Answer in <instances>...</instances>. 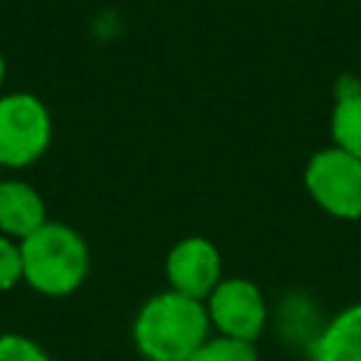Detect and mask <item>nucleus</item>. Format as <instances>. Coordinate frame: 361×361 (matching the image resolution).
<instances>
[{
    "label": "nucleus",
    "mask_w": 361,
    "mask_h": 361,
    "mask_svg": "<svg viewBox=\"0 0 361 361\" xmlns=\"http://www.w3.org/2000/svg\"><path fill=\"white\" fill-rule=\"evenodd\" d=\"M209 336L206 305L169 288L152 293L133 319V344L147 361H186Z\"/></svg>",
    "instance_id": "obj_1"
},
{
    "label": "nucleus",
    "mask_w": 361,
    "mask_h": 361,
    "mask_svg": "<svg viewBox=\"0 0 361 361\" xmlns=\"http://www.w3.org/2000/svg\"><path fill=\"white\" fill-rule=\"evenodd\" d=\"M23 282L39 296H71L90 274L87 240L68 223L48 220L20 240Z\"/></svg>",
    "instance_id": "obj_2"
},
{
    "label": "nucleus",
    "mask_w": 361,
    "mask_h": 361,
    "mask_svg": "<svg viewBox=\"0 0 361 361\" xmlns=\"http://www.w3.org/2000/svg\"><path fill=\"white\" fill-rule=\"evenodd\" d=\"M54 138L48 104L28 93H0V169H25L37 164Z\"/></svg>",
    "instance_id": "obj_3"
},
{
    "label": "nucleus",
    "mask_w": 361,
    "mask_h": 361,
    "mask_svg": "<svg viewBox=\"0 0 361 361\" xmlns=\"http://www.w3.org/2000/svg\"><path fill=\"white\" fill-rule=\"evenodd\" d=\"M302 180L322 212L338 220H361V158L324 147L307 158Z\"/></svg>",
    "instance_id": "obj_4"
},
{
    "label": "nucleus",
    "mask_w": 361,
    "mask_h": 361,
    "mask_svg": "<svg viewBox=\"0 0 361 361\" xmlns=\"http://www.w3.org/2000/svg\"><path fill=\"white\" fill-rule=\"evenodd\" d=\"M203 305L209 313V324L217 336L254 344L268 327V299L262 288L248 276H223Z\"/></svg>",
    "instance_id": "obj_5"
},
{
    "label": "nucleus",
    "mask_w": 361,
    "mask_h": 361,
    "mask_svg": "<svg viewBox=\"0 0 361 361\" xmlns=\"http://www.w3.org/2000/svg\"><path fill=\"white\" fill-rule=\"evenodd\" d=\"M164 274H166L169 290H178L197 302H206V296L226 276L223 254L209 237L189 234V237H180L169 248V254L164 259Z\"/></svg>",
    "instance_id": "obj_6"
},
{
    "label": "nucleus",
    "mask_w": 361,
    "mask_h": 361,
    "mask_svg": "<svg viewBox=\"0 0 361 361\" xmlns=\"http://www.w3.org/2000/svg\"><path fill=\"white\" fill-rule=\"evenodd\" d=\"M48 220L45 197L34 183L23 178H0V234L20 243Z\"/></svg>",
    "instance_id": "obj_7"
},
{
    "label": "nucleus",
    "mask_w": 361,
    "mask_h": 361,
    "mask_svg": "<svg viewBox=\"0 0 361 361\" xmlns=\"http://www.w3.org/2000/svg\"><path fill=\"white\" fill-rule=\"evenodd\" d=\"M307 350L310 361H361V302L327 319Z\"/></svg>",
    "instance_id": "obj_8"
},
{
    "label": "nucleus",
    "mask_w": 361,
    "mask_h": 361,
    "mask_svg": "<svg viewBox=\"0 0 361 361\" xmlns=\"http://www.w3.org/2000/svg\"><path fill=\"white\" fill-rule=\"evenodd\" d=\"M333 147L361 158V85L353 76H341L336 85V102L330 110Z\"/></svg>",
    "instance_id": "obj_9"
},
{
    "label": "nucleus",
    "mask_w": 361,
    "mask_h": 361,
    "mask_svg": "<svg viewBox=\"0 0 361 361\" xmlns=\"http://www.w3.org/2000/svg\"><path fill=\"white\" fill-rule=\"evenodd\" d=\"M186 361H259V355L251 341H237L214 333Z\"/></svg>",
    "instance_id": "obj_10"
},
{
    "label": "nucleus",
    "mask_w": 361,
    "mask_h": 361,
    "mask_svg": "<svg viewBox=\"0 0 361 361\" xmlns=\"http://www.w3.org/2000/svg\"><path fill=\"white\" fill-rule=\"evenodd\" d=\"M0 361H51V355L31 336L0 333Z\"/></svg>",
    "instance_id": "obj_11"
},
{
    "label": "nucleus",
    "mask_w": 361,
    "mask_h": 361,
    "mask_svg": "<svg viewBox=\"0 0 361 361\" xmlns=\"http://www.w3.org/2000/svg\"><path fill=\"white\" fill-rule=\"evenodd\" d=\"M23 282V254L20 243L0 234V293L14 290Z\"/></svg>",
    "instance_id": "obj_12"
},
{
    "label": "nucleus",
    "mask_w": 361,
    "mask_h": 361,
    "mask_svg": "<svg viewBox=\"0 0 361 361\" xmlns=\"http://www.w3.org/2000/svg\"><path fill=\"white\" fill-rule=\"evenodd\" d=\"M6 73H8V65H6V56H3V51H0V87H3V82H6Z\"/></svg>",
    "instance_id": "obj_13"
}]
</instances>
